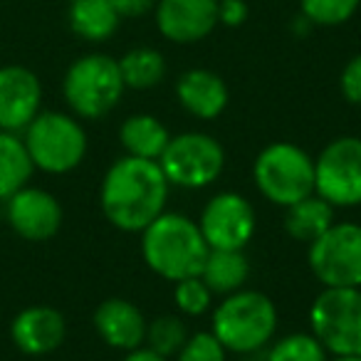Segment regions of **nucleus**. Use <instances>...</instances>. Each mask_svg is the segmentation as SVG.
I'll return each mask as SVG.
<instances>
[{"instance_id":"nucleus-1","label":"nucleus","mask_w":361,"mask_h":361,"mask_svg":"<svg viewBox=\"0 0 361 361\" xmlns=\"http://www.w3.org/2000/svg\"><path fill=\"white\" fill-rule=\"evenodd\" d=\"M169 188L171 183L159 161L126 154L109 166L102 180V211L119 231L141 233L164 213Z\"/></svg>"},{"instance_id":"nucleus-2","label":"nucleus","mask_w":361,"mask_h":361,"mask_svg":"<svg viewBox=\"0 0 361 361\" xmlns=\"http://www.w3.org/2000/svg\"><path fill=\"white\" fill-rule=\"evenodd\" d=\"M211 252L196 221L180 213H161L141 231V255L159 277L171 282L198 277Z\"/></svg>"},{"instance_id":"nucleus-3","label":"nucleus","mask_w":361,"mask_h":361,"mask_svg":"<svg viewBox=\"0 0 361 361\" xmlns=\"http://www.w3.org/2000/svg\"><path fill=\"white\" fill-rule=\"evenodd\" d=\"M277 329V310L267 295L257 290H238L226 295L213 312V334L226 351L255 354L272 341Z\"/></svg>"},{"instance_id":"nucleus-4","label":"nucleus","mask_w":361,"mask_h":361,"mask_svg":"<svg viewBox=\"0 0 361 361\" xmlns=\"http://www.w3.org/2000/svg\"><path fill=\"white\" fill-rule=\"evenodd\" d=\"M126 85L121 80L119 60L92 52L70 65L62 82L65 102L82 119H102L121 102Z\"/></svg>"},{"instance_id":"nucleus-5","label":"nucleus","mask_w":361,"mask_h":361,"mask_svg":"<svg viewBox=\"0 0 361 361\" xmlns=\"http://www.w3.org/2000/svg\"><path fill=\"white\" fill-rule=\"evenodd\" d=\"M252 178L267 201L287 208L314 193V159L302 146L277 141L257 154Z\"/></svg>"},{"instance_id":"nucleus-6","label":"nucleus","mask_w":361,"mask_h":361,"mask_svg":"<svg viewBox=\"0 0 361 361\" xmlns=\"http://www.w3.org/2000/svg\"><path fill=\"white\" fill-rule=\"evenodd\" d=\"M23 141L32 166L55 176L75 171L87 154V131L75 116L62 111H40L25 126Z\"/></svg>"},{"instance_id":"nucleus-7","label":"nucleus","mask_w":361,"mask_h":361,"mask_svg":"<svg viewBox=\"0 0 361 361\" xmlns=\"http://www.w3.org/2000/svg\"><path fill=\"white\" fill-rule=\"evenodd\" d=\"M312 334L326 354H361V287H324L310 307Z\"/></svg>"},{"instance_id":"nucleus-8","label":"nucleus","mask_w":361,"mask_h":361,"mask_svg":"<svg viewBox=\"0 0 361 361\" xmlns=\"http://www.w3.org/2000/svg\"><path fill=\"white\" fill-rule=\"evenodd\" d=\"M159 166L171 186L196 191L221 178L226 169V151L211 134L186 131L171 136L164 154L159 156Z\"/></svg>"},{"instance_id":"nucleus-9","label":"nucleus","mask_w":361,"mask_h":361,"mask_svg":"<svg viewBox=\"0 0 361 361\" xmlns=\"http://www.w3.org/2000/svg\"><path fill=\"white\" fill-rule=\"evenodd\" d=\"M314 193L334 208L361 206V139L339 136L314 161Z\"/></svg>"},{"instance_id":"nucleus-10","label":"nucleus","mask_w":361,"mask_h":361,"mask_svg":"<svg viewBox=\"0 0 361 361\" xmlns=\"http://www.w3.org/2000/svg\"><path fill=\"white\" fill-rule=\"evenodd\" d=\"M307 262L324 287H361V226L331 223L310 243Z\"/></svg>"},{"instance_id":"nucleus-11","label":"nucleus","mask_w":361,"mask_h":361,"mask_svg":"<svg viewBox=\"0 0 361 361\" xmlns=\"http://www.w3.org/2000/svg\"><path fill=\"white\" fill-rule=\"evenodd\" d=\"M198 228L211 250H243L255 233V211L245 196L223 191L206 203Z\"/></svg>"},{"instance_id":"nucleus-12","label":"nucleus","mask_w":361,"mask_h":361,"mask_svg":"<svg viewBox=\"0 0 361 361\" xmlns=\"http://www.w3.org/2000/svg\"><path fill=\"white\" fill-rule=\"evenodd\" d=\"M42 85L32 70L23 65L0 67V129L25 131V126L40 114Z\"/></svg>"},{"instance_id":"nucleus-13","label":"nucleus","mask_w":361,"mask_h":361,"mask_svg":"<svg viewBox=\"0 0 361 361\" xmlns=\"http://www.w3.org/2000/svg\"><path fill=\"white\" fill-rule=\"evenodd\" d=\"M6 218L11 228L25 240H50L62 226V206L42 188L23 186L6 198Z\"/></svg>"},{"instance_id":"nucleus-14","label":"nucleus","mask_w":361,"mask_h":361,"mask_svg":"<svg viewBox=\"0 0 361 361\" xmlns=\"http://www.w3.org/2000/svg\"><path fill=\"white\" fill-rule=\"evenodd\" d=\"M218 25V0H159L156 27L171 42H198Z\"/></svg>"},{"instance_id":"nucleus-15","label":"nucleus","mask_w":361,"mask_h":361,"mask_svg":"<svg viewBox=\"0 0 361 361\" xmlns=\"http://www.w3.org/2000/svg\"><path fill=\"white\" fill-rule=\"evenodd\" d=\"M67 336V322L57 310L45 305L18 312L11 324V339L23 354L45 356L60 349Z\"/></svg>"},{"instance_id":"nucleus-16","label":"nucleus","mask_w":361,"mask_h":361,"mask_svg":"<svg viewBox=\"0 0 361 361\" xmlns=\"http://www.w3.org/2000/svg\"><path fill=\"white\" fill-rule=\"evenodd\" d=\"M94 329L111 349L131 351L146 341V319L141 310L129 300L111 297L94 312Z\"/></svg>"},{"instance_id":"nucleus-17","label":"nucleus","mask_w":361,"mask_h":361,"mask_svg":"<svg viewBox=\"0 0 361 361\" xmlns=\"http://www.w3.org/2000/svg\"><path fill=\"white\" fill-rule=\"evenodd\" d=\"M176 97L180 106L196 119H216L228 106V87L211 70H188L176 82Z\"/></svg>"},{"instance_id":"nucleus-18","label":"nucleus","mask_w":361,"mask_h":361,"mask_svg":"<svg viewBox=\"0 0 361 361\" xmlns=\"http://www.w3.org/2000/svg\"><path fill=\"white\" fill-rule=\"evenodd\" d=\"M67 20L75 35L87 42H104L119 27L121 18L111 8L109 0H70Z\"/></svg>"},{"instance_id":"nucleus-19","label":"nucleus","mask_w":361,"mask_h":361,"mask_svg":"<svg viewBox=\"0 0 361 361\" xmlns=\"http://www.w3.org/2000/svg\"><path fill=\"white\" fill-rule=\"evenodd\" d=\"M250 277V262L243 250H211L201 270V280L213 295H233Z\"/></svg>"},{"instance_id":"nucleus-20","label":"nucleus","mask_w":361,"mask_h":361,"mask_svg":"<svg viewBox=\"0 0 361 361\" xmlns=\"http://www.w3.org/2000/svg\"><path fill=\"white\" fill-rule=\"evenodd\" d=\"M169 139L171 134L164 126V121H159L151 114L129 116L119 129V141L124 146V151L129 156H139V159L159 161Z\"/></svg>"},{"instance_id":"nucleus-21","label":"nucleus","mask_w":361,"mask_h":361,"mask_svg":"<svg viewBox=\"0 0 361 361\" xmlns=\"http://www.w3.org/2000/svg\"><path fill=\"white\" fill-rule=\"evenodd\" d=\"M334 223V206L319 196H307L302 201L287 206L285 211V231L300 243H314L326 228Z\"/></svg>"},{"instance_id":"nucleus-22","label":"nucleus","mask_w":361,"mask_h":361,"mask_svg":"<svg viewBox=\"0 0 361 361\" xmlns=\"http://www.w3.org/2000/svg\"><path fill=\"white\" fill-rule=\"evenodd\" d=\"M32 171V159L25 141L16 131L0 129V198H11L16 191L27 186Z\"/></svg>"},{"instance_id":"nucleus-23","label":"nucleus","mask_w":361,"mask_h":361,"mask_svg":"<svg viewBox=\"0 0 361 361\" xmlns=\"http://www.w3.org/2000/svg\"><path fill=\"white\" fill-rule=\"evenodd\" d=\"M119 70L129 90H154L166 77V60L154 47H134L119 60Z\"/></svg>"},{"instance_id":"nucleus-24","label":"nucleus","mask_w":361,"mask_h":361,"mask_svg":"<svg viewBox=\"0 0 361 361\" xmlns=\"http://www.w3.org/2000/svg\"><path fill=\"white\" fill-rule=\"evenodd\" d=\"M188 336V324L176 314H161L146 324V344L164 359L178 354Z\"/></svg>"},{"instance_id":"nucleus-25","label":"nucleus","mask_w":361,"mask_h":361,"mask_svg":"<svg viewBox=\"0 0 361 361\" xmlns=\"http://www.w3.org/2000/svg\"><path fill=\"white\" fill-rule=\"evenodd\" d=\"M265 361H329L326 359V349L317 341L314 334H305V331H295L267 349Z\"/></svg>"},{"instance_id":"nucleus-26","label":"nucleus","mask_w":361,"mask_h":361,"mask_svg":"<svg viewBox=\"0 0 361 361\" xmlns=\"http://www.w3.org/2000/svg\"><path fill=\"white\" fill-rule=\"evenodd\" d=\"M302 3V16L312 23V25H341L356 13L361 0H300Z\"/></svg>"},{"instance_id":"nucleus-27","label":"nucleus","mask_w":361,"mask_h":361,"mask_svg":"<svg viewBox=\"0 0 361 361\" xmlns=\"http://www.w3.org/2000/svg\"><path fill=\"white\" fill-rule=\"evenodd\" d=\"M173 300H176V307H178L186 317H201L211 310L213 292L206 287V282L201 280V275L186 277V280L176 282Z\"/></svg>"},{"instance_id":"nucleus-28","label":"nucleus","mask_w":361,"mask_h":361,"mask_svg":"<svg viewBox=\"0 0 361 361\" xmlns=\"http://www.w3.org/2000/svg\"><path fill=\"white\" fill-rule=\"evenodd\" d=\"M226 346L218 341L213 331H198L186 339L176 354V361H226Z\"/></svg>"},{"instance_id":"nucleus-29","label":"nucleus","mask_w":361,"mask_h":361,"mask_svg":"<svg viewBox=\"0 0 361 361\" xmlns=\"http://www.w3.org/2000/svg\"><path fill=\"white\" fill-rule=\"evenodd\" d=\"M339 85H341V94H344L351 104H361V55L351 57V60L346 62Z\"/></svg>"},{"instance_id":"nucleus-30","label":"nucleus","mask_w":361,"mask_h":361,"mask_svg":"<svg viewBox=\"0 0 361 361\" xmlns=\"http://www.w3.org/2000/svg\"><path fill=\"white\" fill-rule=\"evenodd\" d=\"M247 6L243 0H218V23H226L231 27H238L245 23Z\"/></svg>"},{"instance_id":"nucleus-31","label":"nucleus","mask_w":361,"mask_h":361,"mask_svg":"<svg viewBox=\"0 0 361 361\" xmlns=\"http://www.w3.org/2000/svg\"><path fill=\"white\" fill-rule=\"evenodd\" d=\"M119 18H141L154 8V0H109Z\"/></svg>"},{"instance_id":"nucleus-32","label":"nucleus","mask_w":361,"mask_h":361,"mask_svg":"<svg viewBox=\"0 0 361 361\" xmlns=\"http://www.w3.org/2000/svg\"><path fill=\"white\" fill-rule=\"evenodd\" d=\"M124 361H166V359L156 354V351H151L149 346H146V349H144V346H139V349L126 351Z\"/></svg>"},{"instance_id":"nucleus-33","label":"nucleus","mask_w":361,"mask_h":361,"mask_svg":"<svg viewBox=\"0 0 361 361\" xmlns=\"http://www.w3.org/2000/svg\"><path fill=\"white\" fill-rule=\"evenodd\" d=\"M334 361H361V354L359 356H336Z\"/></svg>"}]
</instances>
